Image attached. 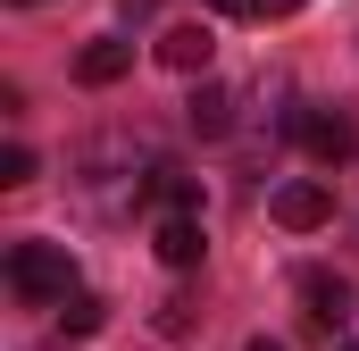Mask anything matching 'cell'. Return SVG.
<instances>
[{"mask_svg":"<svg viewBox=\"0 0 359 351\" xmlns=\"http://www.w3.org/2000/svg\"><path fill=\"white\" fill-rule=\"evenodd\" d=\"M8 293H17L25 310L67 301V293H76V260H67V243H8Z\"/></svg>","mask_w":359,"mask_h":351,"instance_id":"1","label":"cell"},{"mask_svg":"<svg viewBox=\"0 0 359 351\" xmlns=\"http://www.w3.org/2000/svg\"><path fill=\"white\" fill-rule=\"evenodd\" d=\"M284 134H292L309 159H326V168H351V159H359V126L343 117V109H292Z\"/></svg>","mask_w":359,"mask_h":351,"instance_id":"2","label":"cell"},{"mask_svg":"<svg viewBox=\"0 0 359 351\" xmlns=\"http://www.w3.org/2000/svg\"><path fill=\"white\" fill-rule=\"evenodd\" d=\"M301 301H309V326H318V335H343V318H351V284H343V276L301 267Z\"/></svg>","mask_w":359,"mask_h":351,"instance_id":"3","label":"cell"},{"mask_svg":"<svg viewBox=\"0 0 359 351\" xmlns=\"http://www.w3.org/2000/svg\"><path fill=\"white\" fill-rule=\"evenodd\" d=\"M326 218H334V192H326L318 176H301V184H284V192H276V226L309 234V226H326Z\"/></svg>","mask_w":359,"mask_h":351,"instance_id":"4","label":"cell"},{"mask_svg":"<svg viewBox=\"0 0 359 351\" xmlns=\"http://www.w3.org/2000/svg\"><path fill=\"white\" fill-rule=\"evenodd\" d=\"M209 51H217L209 25H168V34H159V59H168L176 76H209Z\"/></svg>","mask_w":359,"mask_h":351,"instance_id":"5","label":"cell"},{"mask_svg":"<svg viewBox=\"0 0 359 351\" xmlns=\"http://www.w3.org/2000/svg\"><path fill=\"white\" fill-rule=\"evenodd\" d=\"M159 260L168 267H201V218L192 209H168L159 218Z\"/></svg>","mask_w":359,"mask_h":351,"instance_id":"6","label":"cell"},{"mask_svg":"<svg viewBox=\"0 0 359 351\" xmlns=\"http://www.w3.org/2000/svg\"><path fill=\"white\" fill-rule=\"evenodd\" d=\"M126 67H134V42H117V34H100L84 59H76V76H84V84H117Z\"/></svg>","mask_w":359,"mask_h":351,"instance_id":"7","label":"cell"},{"mask_svg":"<svg viewBox=\"0 0 359 351\" xmlns=\"http://www.w3.org/2000/svg\"><path fill=\"white\" fill-rule=\"evenodd\" d=\"M184 117H192V134H226V126H234V92L226 84H192Z\"/></svg>","mask_w":359,"mask_h":351,"instance_id":"8","label":"cell"},{"mask_svg":"<svg viewBox=\"0 0 359 351\" xmlns=\"http://www.w3.org/2000/svg\"><path fill=\"white\" fill-rule=\"evenodd\" d=\"M100 326H109V301L76 284V293L59 301V335H67V343H84V335H100Z\"/></svg>","mask_w":359,"mask_h":351,"instance_id":"9","label":"cell"},{"mask_svg":"<svg viewBox=\"0 0 359 351\" xmlns=\"http://www.w3.org/2000/svg\"><path fill=\"white\" fill-rule=\"evenodd\" d=\"M0 184H34V151H25V143L0 151Z\"/></svg>","mask_w":359,"mask_h":351,"instance_id":"10","label":"cell"},{"mask_svg":"<svg viewBox=\"0 0 359 351\" xmlns=\"http://www.w3.org/2000/svg\"><path fill=\"white\" fill-rule=\"evenodd\" d=\"M217 17H259V0H209Z\"/></svg>","mask_w":359,"mask_h":351,"instance_id":"11","label":"cell"},{"mask_svg":"<svg viewBox=\"0 0 359 351\" xmlns=\"http://www.w3.org/2000/svg\"><path fill=\"white\" fill-rule=\"evenodd\" d=\"M292 8H301V0H259V17H292Z\"/></svg>","mask_w":359,"mask_h":351,"instance_id":"12","label":"cell"},{"mask_svg":"<svg viewBox=\"0 0 359 351\" xmlns=\"http://www.w3.org/2000/svg\"><path fill=\"white\" fill-rule=\"evenodd\" d=\"M243 351H284V343H243Z\"/></svg>","mask_w":359,"mask_h":351,"instance_id":"13","label":"cell"},{"mask_svg":"<svg viewBox=\"0 0 359 351\" xmlns=\"http://www.w3.org/2000/svg\"><path fill=\"white\" fill-rule=\"evenodd\" d=\"M334 351H359V343H334Z\"/></svg>","mask_w":359,"mask_h":351,"instance_id":"14","label":"cell"}]
</instances>
